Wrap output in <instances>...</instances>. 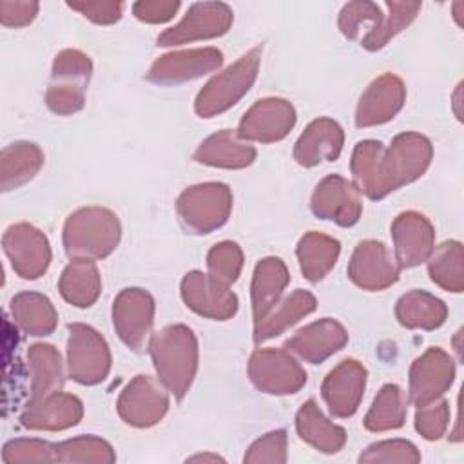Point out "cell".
Instances as JSON below:
<instances>
[{
	"instance_id": "obj_1",
	"label": "cell",
	"mask_w": 464,
	"mask_h": 464,
	"mask_svg": "<svg viewBox=\"0 0 464 464\" xmlns=\"http://www.w3.org/2000/svg\"><path fill=\"white\" fill-rule=\"evenodd\" d=\"M431 156L430 140L419 132L397 134L390 147L375 140L359 141L350 163L352 183L361 194L381 199L422 176Z\"/></svg>"
},
{
	"instance_id": "obj_2",
	"label": "cell",
	"mask_w": 464,
	"mask_h": 464,
	"mask_svg": "<svg viewBox=\"0 0 464 464\" xmlns=\"http://www.w3.org/2000/svg\"><path fill=\"white\" fill-rule=\"evenodd\" d=\"M161 384L181 399L198 368V341L185 324H170L154 334L149 344Z\"/></svg>"
},
{
	"instance_id": "obj_3",
	"label": "cell",
	"mask_w": 464,
	"mask_h": 464,
	"mask_svg": "<svg viewBox=\"0 0 464 464\" xmlns=\"http://www.w3.org/2000/svg\"><path fill=\"white\" fill-rule=\"evenodd\" d=\"M120 232V221L109 208L85 207L67 218L63 246L71 259H102L118 246Z\"/></svg>"
},
{
	"instance_id": "obj_4",
	"label": "cell",
	"mask_w": 464,
	"mask_h": 464,
	"mask_svg": "<svg viewBox=\"0 0 464 464\" xmlns=\"http://www.w3.org/2000/svg\"><path fill=\"white\" fill-rule=\"evenodd\" d=\"M261 63V49L254 47L237 62L216 74L196 96L194 109L201 118H212L236 105L252 87Z\"/></svg>"
},
{
	"instance_id": "obj_5",
	"label": "cell",
	"mask_w": 464,
	"mask_h": 464,
	"mask_svg": "<svg viewBox=\"0 0 464 464\" xmlns=\"http://www.w3.org/2000/svg\"><path fill=\"white\" fill-rule=\"evenodd\" d=\"M176 208L188 230L208 234L227 223L232 210V192L223 183H199L181 192Z\"/></svg>"
},
{
	"instance_id": "obj_6",
	"label": "cell",
	"mask_w": 464,
	"mask_h": 464,
	"mask_svg": "<svg viewBox=\"0 0 464 464\" xmlns=\"http://www.w3.org/2000/svg\"><path fill=\"white\" fill-rule=\"evenodd\" d=\"M69 377L80 384H98L111 370V352L105 339L91 326L69 324L67 341Z\"/></svg>"
},
{
	"instance_id": "obj_7",
	"label": "cell",
	"mask_w": 464,
	"mask_h": 464,
	"mask_svg": "<svg viewBox=\"0 0 464 464\" xmlns=\"http://www.w3.org/2000/svg\"><path fill=\"white\" fill-rule=\"evenodd\" d=\"M248 375L254 386L265 393L286 395L299 392L306 382V372L288 350L263 348L252 353Z\"/></svg>"
},
{
	"instance_id": "obj_8",
	"label": "cell",
	"mask_w": 464,
	"mask_h": 464,
	"mask_svg": "<svg viewBox=\"0 0 464 464\" xmlns=\"http://www.w3.org/2000/svg\"><path fill=\"white\" fill-rule=\"evenodd\" d=\"M234 20L232 9L223 2H199L190 5L179 24L158 36V45H179L225 34Z\"/></svg>"
},
{
	"instance_id": "obj_9",
	"label": "cell",
	"mask_w": 464,
	"mask_h": 464,
	"mask_svg": "<svg viewBox=\"0 0 464 464\" xmlns=\"http://www.w3.org/2000/svg\"><path fill=\"white\" fill-rule=\"evenodd\" d=\"M4 252L13 270L24 279L40 277L51 263V248L47 237L27 223L9 227L2 237Z\"/></svg>"
},
{
	"instance_id": "obj_10",
	"label": "cell",
	"mask_w": 464,
	"mask_h": 464,
	"mask_svg": "<svg viewBox=\"0 0 464 464\" xmlns=\"http://www.w3.org/2000/svg\"><path fill=\"white\" fill-rule=\"evenodd\" d=\"M112 323L120 339L132 350H141L152 323L154 299L143 288L121 290L112 304Z\"/></svg>"
},
{
	"instance_id": "obj_11",
	"label": "cell",
	"mask_w": 464,
	"mask_h": 464,
	"mask_svg": "<svg viewBox=\"0 0 464 464\" xmlns=\"http://www.w3.org/2000/svg\"><path fill=\"white\" fill-rule=\"evenodd\" d=\"M295 125V109L283 98H263L241 118L237 136L241 140L272 143L283 140Z\"/></svg>"
},
{
	"instance_id": "obj_12",
	"label": "cell",
	"mask_w": 464,
	"mask_h": 464,
	"mask_svg": "<svg viewBox=\"0 0 464 464\" xmlns=\"http://www.w3.org/2000/svg\"><path fill=\"white\" fill-rule=\"evenodd\" d=\"M455 377L453 359L442 348H428L410 368V401L419 408L450 390Z\"/></svg>"
},
{
	"instance_id": "obj_13",
	"label": "cell",
	"mask_w": 464,
	"mask_h": 464,
	"mask_svg": "<svg viewBox=\"0 0 464 464\" xmlns=\"http://www.w3.org/2000/svg\"><path fill=\"white\" fill-rule=\"evenodd\" d=\"M169 410L167 392L149 375H136L118 399L120 417L138 428H149L163 419Z\"/></svg>"
},
{
	"instance_id": "obj_14",
	"label": "cell",
	"mask_w": 464,
	"mask_h": 464,
	"mask_svg": "<svg viewBox=\"0 0 464 464\" xmlns=\"http://www.w3.org/2000/svg\"><path fill=\"white\" fill-rule=\"evenodd\" d=\"M181 297L190 310L210 319L225 321L237 310V297L228 285L198 270L183 277Z\"/></svg>"
},
{
	"instance_id": "obj_15",
	"label": "cell",
	"mask_w": 464,
	"mask_h": 464,
	"mask_svg": "<svg viewBox=\"0 0 464 464\" xmlns=\"http://www.w3.org/2000/svg\"><path fill=\"white\" fill-rule=\"evenodd\" d=\"M312 212L321 219H330L341 227H352L362 214L361 192L355 185L337 174L326 176L314 190Z\"/></svg>"
},
{
	"instance_id": "obj_16",
	"label": "cell",
	"mask_w": 464,
	"mask_h": 464,
	"mask_svg": "<svg viewBox=\"0 0 464 464\" xmlns=\"http://www.w3.org/2000/svg\"><path fill=\"white\" fill-rule=\"evenodd\" d=\"M221 62L223 54L216 47L176 51L158 58L149 69L147 78L161 85L181 83L216 71Z\"/></svg>"
},
{
	"instance_id": "obj_17",
	"label": "cell",
	"mask_w": 464,
	"mask_h": 464,
	"mask_svg": "<svg viewBox=\"0 0 464 464\" xmlns=\"http://www.w3.org/2000/svg\"><path fill=\"white\" fill-rule=\"evenodd\" d=\"M401 266L381 241H362L348 265L350 279L364 290H384L399 279Z\"/></svg>"
},
{
	"instance_id": "obj_18",
	"label": "cell",
	"mask_w": 464,
	"mask_h": 464,
	"mask_svg": "<svg viewBox=\"0 0 464 464\" xmlns=\"http://www.w3.org/2000/svg\"><path fill=\"white\" fill-rule=\"evenodd\" d=\"M395 261L401 268H411L426 261L433 250L435 230L426 216L408 210L392 223Z\"/></svg>"
},
{
	"instance_id": "obj_19",
	"label": "cell",
	"mask_w": 464,
	"mask_h": 464,
	"mask_svg": "<svg viewBox=\"0 0 464 464\" xmlns=\"http://www.w3.org/2000/svg\"><path fill=\"white\" fill-rule=\"evenodd\" d=\"M366 384V370L355 359L341 361L323 381L321 393L335 417H350L357 411Z\"/></svg>"
},
{
	"instance_id": "obj_20",
	"label": "cell",
	"mask_w": 464,
	"mask_h": 464,
	"mask_svg": "<svg viewBox=\"0 0 464 464\" xmlns=\"http://www.w3.org/2000/svg\"><path fill=\"white\" fill-rule=\"evenodd\" d=\"M406 87L402 80L392 72L375 78L362 92L357 111V127H373L390 121L404 105Z\"/></svg>"
},
{
	"instance_id": "obj_21",
	"label": "cell",
	"mask_w": 464,
	"mask_h": 464,
	"mask_svg": "<svg viewBox=\"0 0 464 464\" xmlns=\"http://www.w3.org/2000/svg\"><path fill=\"white\" fill-rule=\"evenodd\" d=\"M346 343L348 334L344 326L330 317H324L294 334L285 343V350L299 355L312 364H317L332 353L339 352Z\"/></svg>"
},
{
	"instance_id": "obj_22",
	"label": "cell",
	"mask_w": 464,
	"mask_h": 464,
	"mask_svg": "<svg viewBox=\"0 0 464 464\" xmlns=\"http://www.w3.org/2000/svg\"><path fill=\"white\" fill-rule=\"evenodd\" d=\"M83 415L82 401L71 393H62L60 390L27 404L20 420L25 428L60 431L76 426Z\"/></svg>"
},
{
	"instance_id": "obj_23",
	"label": "cell",
	"mask_w": 464,
	"mask_h": 464,
	"mask_svg": "<svg viewBox=\"0 0 464 464\" xmlns=\"http://www.w3.org/2000/svg\"><path fill=\"white\" fill-rule=\"evenodd\" d=\"M344 132L330 118L314 120L299 136L294 147V158L303 167H314L321 161H335L343 150Z\"/></svg>"
},
{
	"instance_id": "obj_24",
	"label": "cell",
	"mask_w": 464,
	"mask_h": 464,
	"mask_svg": "<svg viewBox=\"0 0 464 464\" xmlns=\"http://www.w3.org/2000/svg\"><path fill=\"white\" fill-rule=\"evenodd\" d=\"M194 160L221 169H243L256 160V149L228 129L208 136L196 150Z\"/></svg>"
},
{
	"instance_id": "obj_25",
	"label": "cell",
	"mask_w": 464,
	"mask_h": 464,
	"mask_svg": "<svg viewBox=\"0 0 464 464\" xmlns=\"http://www.w3.org/2000/svg\"><path fill=\"white\" fill-rule=\"evenodd\" d=\"M288 281V268L279 257H265L256 265L252 277L254 323L261 321L277 304Z\"/></svg>"
},
{
	"instance_id": "obj_26",
	"label": "cell",
	"mask_w": 464,
	"mask_h": 464,
	"mask_svg": "<svg viewBox=\"0 0 464 464\" xmlns=\"http://www.w3.org/2000/svg\"><path fill=\"white\" fill-rule=\"evenodd\" d=\"M295 428L304 442L323 453H335L346 442V431L330 422L312 399L299 408L295 415Z\"/></svg>"
},
{
	"instance_id": "obj_27",
	"label": "cell",
	"mask_w": 464,
	"mask_h": 464,
	"mask_svg": "<svg viewBox=\"0 0 464 464\" xmlns=\"http://www.w3.org/2000/svg\"><path fill=\"white\" fill-rule=\"evenodd\" d=\"M29 370H31V397L29 402H36L54 392L63 384L62 359L53 344L36 343L27 352Z\"/></svg>"
},
{
	"instance_id": "obj_28",
	"label": "cell",
	"mask_w": 464,
	"mask_h": 464,
	"mask_svg": "<svg viewBox=\"0 0 464 464\" xmlns=\"http://www.w3.org/2000/svg\"><path fill=\"white\" fill-rule=\"evenodd\" d=\"M315 297L306 290H295L277 308L274 306L261 321L254 326V341L263 343L270 337L283 334L286 328L295 324L315 310Z\"/></svg>"
},
{
	"instance_id": "obj_29",
	"label": "cell",
	"mask_w": 464,
	"mask_h": 464,
	"mask_svg": "<svg viewBox=\"0 0 464 464\" xmlns=\"http://www.w3.org/2000/svg\"><path fill=\"white\" fill-rule=\"evenodd\" d=\"M58 288L67 303L78 308L91 306L102 290V279L94 261L72 259L62 272Z\"/></svg>"
},
{
	"instance_id": "obj_30",
	"label": "cell",
	"mask_w": 464,
	"mask_h": 464,
	"mask_svg": "<svg viewBox=\"0 0 464 464\" xmlns=\"http://www.w3.org/2000/svg\"><path fill=\"white\" fill-rule=\"evenodd\" d=\"M44 165V152L38 145L18 141L2 150L0 156V185L2 190H11L33 179Z\"/></svg>"
},
{
	"instance_id": "obj_31",
	"label": "cell",
	"mask_w": 464,
	"mask_h": 464,
	"mask_svg": "<svg viewBox=\"0 0 464 464\" xmlns=\"http://www.w3.org/2000/svg\"><path fill=\"white\" fill-rule=\"evenodd\" d=\"M395 315L406 328L435 330L446 321L448 308L439 297L424 290H411L397 301Z\"/></svg>"
},
{
	"instance_id": "obj_32",
	"label": "cell",
	"mask_w": 464,
	"mask_h": 464,
	"mask_svg": "<svg viewBox=\"0 0 464 464\" xmlns=\"http://www.w3.org/2000/svg\"><path fill=\"white\" fill-rule=\"evenodd\" d=\"M14 323L29 335H47L56 328L58 314L53 303L36 292H22L11 301Z\"/></svg>"
},
{
	"instance_id": "obj_33",
	"label": "cell",
	"mask_w": 464,
	"mask_h": 464,
	"mask_svg": "<svg viewBox=\"0 0 464 464\" xmlns=\"http://www.w3.org/2000/svg\"><path fill=\"white\" fill-rule=\"evenodd\" d=\"M341 252V245L337 239L319 234L308 232L297 243V259L301 265V272L308 281L323 279L335 265Z\"/></svg>"
},
{
	"instance_id": "obj_34",
	"label": "cell",
	"mask_w": 464,
	"mask_h": 464,
	"mask_svg": "<svg viewBox=\"0 0 464 464\" xmlns=\"http://www.w3.org/2000/svg\"><path fill=\"white\" fill-rule=\"evenodd\" d=\"M428 272L435 285L448 292L464 290V252L459 241H444L431 250L428 257Z\"/></svg>"
},
{
	"instance_id": "obj_35",
	"label": "cell",
	"mask_w": 464,
	"mask_h": 464,
	"mask_svg": "<svg viewBox=\"0 0 464 464\" xmlns=\"http://www.w3.org/2000/svg\"><path fill=\"white\" fill-rule=\"evenodd\" d=\"M404 419L406 397L402 390L397 384H384L364 417V426L370 431H388L401 428Z\"/></svg>"
},
{
	"instance_id": "obj_36",
	"label": "cell",
	"mask_w": 464,
	"mask_h": 464,
	"mask_svg": "<svg viewBox=\"0 0 464 464\" xmlns=\"http://www.w3.org/2000/svg\"><path fill=\"white\" fill-rule=\"evenodd\" d=\"M388 14L382 18L377 29L364 34L361 40V45L368 51H377L384 47L390 38H393L397 33H401L406 25L411 24V20L420 11L419 2H386Z\"/></svg>"
},
{
	"instance_id": "obj_37",
	"label": "cell",
	"mask_w": 464,
	"mask_h": 464,
	"mask_svg": "<svg viewBox=\"0 0 464 464\" xmlns=\"http://www.w3.org/2000/svg\"><path fill=\"white\" fill-rule=\"evenodd\" d=\"M58 462H114L116 455L109 442L94 435H82L54 444Z\"/></svg>"
},
{
	"instance_id": "obj_38",
	"label": "cell",
	"mask_w": 464,
	"mask_h": 464,
	"mask_svg": "<svg viewBox=\"0 0 464 464\" xmlns=\"http://www.w3.org/2000/svg\"><path fill=\"white\" fill-rule=\"evenodd\" d=\"M208 272L212 277L230 285L234 283L243 268V252L239 245L232 241H221L214 245L207 256Z\"/></svg>"
},
{
	"instance_id": "obj_39",
	"label": "cell",
	"mask_w": 464,
	"mask_h": 464,
	"mask_svg": "<svg viewBox=\"0 0 464 464\" xmlns=\"http://www.w3.org/2000/svg\"><path fill=\"white\" fill-rule=\"evenodd\" d=\"M382 18H384V14H382V11L377 4H373V2H350L343 7V11L339 14V29L346 38L355 40L359 36L361 29H362V25H366L370 22L372 25H370L368 33H372L373 29L379 27Z\"/></svg>"
},
{
	"instance_id": "obj_40",
	"label": "cell",
	"mask_w": 464,
	"mask_h": 464,
	"mask_svg": "<svg viewBox=\"0 0 464 464\" xmlns=\"http://www.w3.org/2000/svg\"><path fill=\"white\" fill-rule=\"evenodd\" d=\"M92 63L87 54L76 49L62 51L53 63V82H67L85 85L89 82Z\"/></svg>"
},
{
	"instance_id": "obj_41",
	"label": "cell",
	"mask_w": 464,
	"mask_h": 464,
	"mask_svg": "<svg viewBox=\"0 0 464 464\" xmlns=\"http://www.w3.org/2000/svg\"><path fill=\"white\" fill-rule=\"evenodd\" d=\"M361 462H406L415 464L420 460L419 450L402 439H392L375 442L370 448H366L364 453L359 457Z\"/></svg>"
},
{
	"instance_id": "obj_42",
	"label": "cell",
	"mask_w": 464,
	"mask_h": 464,
	"mask_svg": "<svg viewBox=\"0 0 464 464\" xmlns=\"http://www.w3.org/2000/svg\"><path fill=\"white\" fill-rule=\"evenodd\" d=\"M450 424V406L446 401L437 399L424 406L417 408L415 413V430L426 440L440 439Z\"/></svg>"
},
{
	"instance_id": "obj_43",
	"label": "cell",
	"mask_w": 464,
	"mask_h": 464,
	"mask_svg": "<svg viewBox=\"0 0 464 464\" xmlns=\"http://www.w3.org/2000/svg\"><path fill=\"white\" fill-rule=\"evenodd\" d=\"M5 462H56L54 444L40 439H16L4 446Z\"/></svg>"
},
{
	"instance_id": "obj_44",
	"label": "cell",
	"mask_w": 464,
	"mask_h": 464,
	"mask_svg": "<svg viewBox=\"0 0 464 464\" xmlns=\"http://www.w3.org/2000/svg\"><path fill=\"white\" fill-rule=\"evenodd\" d=\"M85 85L53 82L45 92V102L53 112L72 114L83 107Z\"/></svg>"
},
{
	"instance_id": "obj_45",
	"label": "cell",
	"mask_w": 464,
	"mask_h": 464,
	"mask_svg": "<svg viewBox=\"0 0 464 464\" xmlns=\"http://www.w3.org/2000/svg\"><path fill=\"white\" fill-rule=\"evenodd\" d=\"M245 462H285L286 460V431L276 430L257 439L246 451Z\"/></svg>"
},
{
	"instance_id": "obj_46",
	"label": "cell",
	"mask_w": 464,
	"mask_h": 464,
	"mask_svg": "<svg viewBox=\"0 0 464 464\" xmlns=\"http://www.w3.org/2000/svg\"><path fill=\"white\" fill-rule=\"evenodd\" d=\"M179 9L178 0H143L132 5L134 16L147 24H163L170 20Z\"/></svg>"
},
{
	"instance_id": "obj_47",
	"label": "cell",
	"mask_w": 464,
	"mask_h": 464,
	"mask_svg": "<svg viewBox=\"0 0 464 464\" xmlns=\"http://www.w3.org/2000/svg\"><path fill=\"white\" fill-rule=\"evenodd\" d=\"M67 5L96 24H114L123 9L121 2H69Z\"/></svg>"
},
{
	"instance_id": "obj_48",
	"label": "cell",
	"mask_w": 464,
	"mask_h": 464,
	"mask_svg": "<svg viewBox=\"0 0 464 464\" xmlns=\"http://www.w3.org/2000/svg\"><path fill=\"white\" fill-rule=\"evenodd\" d=\"M38 13V2H9L0 4V20L7 27H22L33 22Z\"/></svg>"
},
{
	"instance_id": "obj_49",
	"label": "cell",
	"mask_w": 464,
	"mask_h": 464,
	"mask_svg": "<svg viewBox=\"0 0 464 464\" xmlns=\"http://www.w3.org/2000/svg\"><path fill=\"white\" fill-rule=\"evenodd\" d=\"M190 462H223V459L221 457H218V455H196V457H190L188 459Z\"/></svg>"
}]
</instances>
